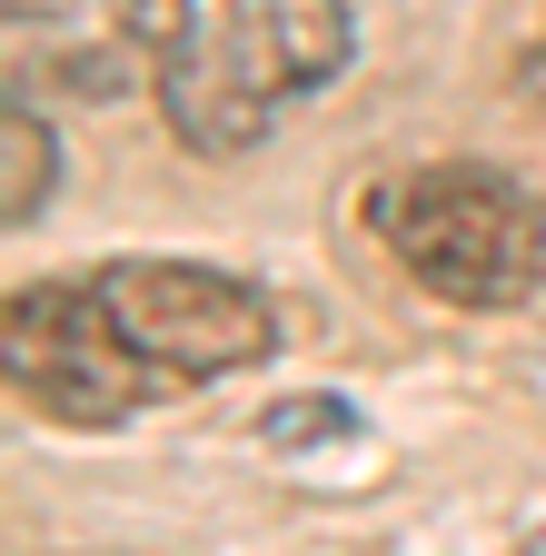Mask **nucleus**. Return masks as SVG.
Returning a JSON list of instances; mask_svg holds the SVG:
<instances>
[{"label":"nucleus","mask_w":546,"mask_h":556,"mask_svg":"<svg viewBox=\"0 0 546 556\" xmlns=\"http://www.w3.org/2000/svg\"><path fill=\"white\" fill-rule=\"evenodd\" d=\"M358 428V407L348 397H289V407H268L258 417V438L268 447H318V438H348Z\"/></svg>","instance_id":"0eeeda50"},{"label":"nucleus","mask_w":546,"mask_h":556,"mask_svg":"<svg viewBox=\"0 0 546 556\" xmlns=\"http://www.w3.org/2000/svg\"><path fill=\"white\" fill-rule=\"evenodd\" d=\"M50 189H60V150H50V119L11 90V110H0V219L11 229H30L40 208H50Z\"/></svg>","instance_id":"423d86ee"},{"label":"nucleus","mask_w":546,"mask_h":556,"mask_svg":"<svg viewBox=\"0 0 546 556\" xmlns=\"http://www.w3.org/2000/svg\"><path fill=\"white\" fill-rule=\"evenodd\" d=\"M0 378H11L21 407L60 417V428H119L160 388V368L119 338V318H110V299L90 278L80 289L50 278V289H21L0 308Z\"/></svg>","instance_id":"7ed1b4c3"},{"label":"nucleus","mask_w":546,"mask_h":556,"mask_svg":"<svg viewBox=\"0 0 546 556\" xmlns=\"http://www.w3.org/2000/svg\"><path fill=\"white\" fill-rule=\"evenodd\" d=\"M0 50H11L21 100H119L150 60V0H0Z\"/></svg>","instance_id":"39448f33"},{"label":"nucleus","mask_w":546,"mask_h":556,"mask_svg":"<svg viewBox=\"0 0 546 556\" xmlns=\"http://www.w3.org/2000/svg\"><path fill=\"white\" fill-rule=\"evenodd\" d=\"M348 0H169L160 110L199 160H239L348 70Z\"/></svg>","instance_id":"f257e3e1"},{"label":"nucleus","mask_w":546,"mask_h":556,"mask_svg":"<svg viewBox=\"0 0 546 556\" xmlns=\"http://www.w3.org/2000/svg\"><path fill=\"white\" fill-rule=\"evenodd\" d=\"M517 90H526V100L546 110V21H536V40L517 50Z\"/></svg>","instance_id":"6e6552de"},{"label":"nucleus","mask_w":546,"mask_h":556,"mask_svg":"<svg viewBox=\"0 0 546 556\" xmlns=\"http://www.w3.org/2000/svg\"><path fill=\"white\" fill-rule=\"evenodd\" d=\"M526 556H546V546H526Z\"/></svg>","instance_id":"1a4fd4ad"},{"label":"nucleus","mask_w":546,"mask_h":556,"mask_svg":"<svg viewBox=\"0 0 546 556\" xmlns=\"http://www.w3.org/2000/svg\"><path fill=\"white\" fill-rule=\"evenodd\" d=\"M378 249L447 308H526L546 289V208L487 160H428L368 189Z\"/></svg>","instance_id":"f03ea898"},{"label":"nucleus","mask_w":546,"mask_h":556,"mask_svg":"<svg viewBox=\"0 0 546 556\" xmlns=\"http://www.w3.org/2000/svg\"><path fill=\"white\" fill-rule=\"evenodd\" d=\"M90 289L110 299L119 338L160 378H229L279 348V299L229 268H199V258H110Z\"/></svg>","instance_id":"20e7f679"}]
</instances>
